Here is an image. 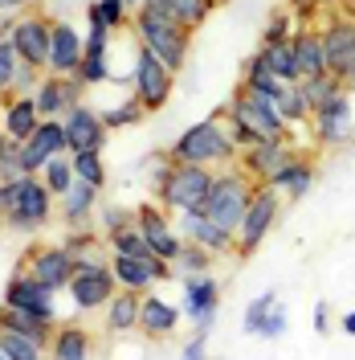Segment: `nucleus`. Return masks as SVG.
Listing matches in <instances>:
<instances>
[{
    "label": "nucleus",
    "instance_id": "12",
    "mask_svg": "<svg viewBox=\"0 0 355 360\" xmlns=\"http://www.w3.org/2000/svg\"><path fill=\"white\" fill-rule=\"evenodd\" d=\"M66 295L74 299L78 311H102L119 295V283H114V270L111 262H98V266H78L74 278H69Z\"/></svg>",
    "mask_w": 355,
    "mask_h": 360
},
{
    "label": "nucleus",
    "instance_id": "5",
    "mask_svg": "<svg viewBox=\"0 0 355 360\" xmlns=\"http://www.w3.org/2000/svg\"><path fill=\"white\" fill-rule=\"evenodd\" d=\"M168 156L176 164H196V168L221 172L229 164H237V143H233V135H229L221 115H213V119H200L192 127H184L180 139L168 148Z\"/></svg>",
    "mask_w": 355,
    "mask_h": 360
},
{
    "label": "nucleus",
    "instance_id": "26",
    "mask_svg": "<svg viewBox=\"0 0 355 360\" xmlns=\"http://www.w3.org/2000/svg\"><path fill=\"white\" fill-rule=\"evenodd\" d=\"M311 184H314V160L307 156V152H294V156L282 164V172L269 180V188L282 197V201H302L307 193H311Z\"/></svg>",
    "mask_w": 355,
    "mask_h": 360
},
{
    "label": "nucleus",
    "instance_id": "2",
    "mask_svg": "<svg viewBox=\"0 0 355 360\" xmlns=\"http://www.w3.org/2000/svg\"><path fill=\"white\" fill-rule=\"evenodd\" d=\"M131 33H135V41H139V49L156 53L172 74H180V70L188 66L192 29H184V25L172 21L168 13H159L152 0H143V4L131 13Z\"/></svg>",
    "mask_w": 355,
    "mask_h": 360
},
{
    "label": "nucleus",
    "instance_id": "21",
    "mask_svg": "<svg viewBox=\"0 0 355 360\" xmlns=\"http://www.w3.org/2000/svg\"><path fill=\"white\" fill-rule=\"evenodd\" d=\"M323 33V49H327V74H343V66L351 62L355 53V13H335L327 17V25L319 29Z\"/></svg>",
    "mask_w": 355,
    "mask_h": 360
},
{
    "label": "nucleus",
    "instance_id": "18",
    "mask_svg": "<svg viewBox=\"0 0 355 360\" xmlns=\"http://www.w3.org/2000/svg\"><path fill=\"white\" fill-rule=\"evenodd\" d=\"M135 225L143 229V238H147V246L156 250V258H163V262H176V254L184 250V238H180L176 221H172V217H168L156 201L135 209Z\"/></svg>",
    "mask_w": 355,
    "mask_h": 360
},
{
    "label": "nucleus",
    "instance_id": "50",
    "mask_svg": "<svg viewBox=\"0 0 355 360\" xmlns=\"http://www.w3.org/2000/svg\"><path fill=\"white\" fill-rule=\"evenodd\" d=\"M45 74L41 70H33V66H17V74H13V86H8V98H25V94H33L37 90V82H41Z\"/></svg>",
    "mask_w": 355,
    "mask_h": 360
},
{
    "label": "nucleus",
    "instance_id": "31",
    "mask_svg": "<svg viewBox=\"0 0 355 360\" xmlns=\"http://www.w3.org/2000/svg\"><path fill=\"white\" fill-rule=\"evenodd\" d=\"M62 246L69 250L74 266H98V262H111V246H107V238L94 233V225H86V229H69L66 238H62Z\"/></svg>",
    "mask_w": 355,
    "mask_h": 360
},
{
    "label": "nucleus",
    "instance_id": "8",
    "mask_svg": "<svg viewBox=\"0 0 355 360\" xmlns=\"http://www.w3.org/2000/svg\"><path fill=\"white\" fill-rule=\"evenodd\" d=\"M172 86H176V74L159 62L156 53L147 49H135V66H131V94L139 98V107L147 115H156L168 107L172 98Z\"/></svg>",
    "mask_w": 355,
    "mask_h": 360
},
{
    "label": "nucleus",
    "instance_id": "47",
    "mask_svg": "<svg viewBox=\"0 0 355 360\" xmlns=\"http://www.w3.org/2000/svg\"><path fill=\"white\" fill-rule=\"evenodd\" d=\"M17 176H25L21 172V139L0 131V184L4 180H17Z\"/></svg>",
    "mask_w": 355,
    "mask_h": 360
},
{
    "label": "nucleus",
    "instance_id": "27",
    "mask_svg": "<svg viewBox=\"0 0 355 360\" xmlns=\"http://www.w3.org/2000/svg\"><path fill=\"white\" fill-rule=\"evenodd\" d=\"M290 41H294V58H298V82L327 74V49H323V33L314 25H298Z\"/></svg>",
    "mask_w": 355,
    "mask_h": 360
},
{
    "label": "nucleus",
    "instance_id": "60",
    "mask_svg": "<svg viewBox=\"0 0 355 360\" xmlns=\"http://www.w3.org/2000/svg\"><path fill=\"white\" fill-rule=\"evenodd\" d=\"M0 360H8V356H4V348H0Z\"/></svg>",
    "mask_w": 355,
    "mask_h": 360
},
{
    "label": "nucleus",
    "instance_id": "48",
    "mask_svg": "<svg viewBox=\"0 0 355 360\" xmlns=\"http://www.w3.org/2000/svg\"><path fill=\"white\" fill-rule=\"evenodd\" d=\"M294 17H290L286 8H278V13H269V21L266 29H262V45H278V41H290L294 37Z\"/></svg>",
    "mask_w": 355,
    "mask_h": 360
},
{
    "label": "nucleus",
    "instance_id": "40",
    "mask_svg": "<svg viewBox=\"0 0 355 360\" xmlns=\"http://www.w3.org/2000/svg\"><path fill=\"white\" fill-rule=\"evenodd\" d=\"M298 86H302V94H307V103H311V115L319 111V107H327L331 98H339V94H343V82H339L335 74H319V78H302Z\"/></svg>",
    "mask_w": 355,
    "mask_h": 360
},
{
    "label": "nucleus",
    "instance_id": "22",
    "mask_svg": "<svg viewBox=\"0 0 355 360\" xmlns=\"http://www.w3.org/2000/svg\"><path fill=\"white\" fill-rule=\"evenodd\" d=\"M82 53H86V37L69 21H53V45H49V70L45 74L74 78L78 66H82Z\"/></svg>",
    "mask_w": 355,
    "mask_h": 360
},
{
    "label": "nucleus",
    "instance_id": "20",
    "mask_svg": "<svg viewBox=\"0 0 355 360\" xmlns=\"http://www.w3.org/2000/svg\"><path fill=\"white\" fill-rule=\"evenodd\" d=\"M294 152H298V148H294V139H262V143L245 148L241 156H237V164H241L257 184H269V180L282 172V164H286Z\"/></svg>",
    "mask_w": 355,
    "mask_h": 360
},
{
    "label": "nucleus",
    "instance_id": "4",
    "mask_svg": "<svg viewBox=\"0 0 355 360\" xmlns=\"http://www.w3.org/2000/svg\"><path fill=\"white\" fill-rule=\"evenodd\" d=\"M213 168H196V164H176L172 156L159 160V172L152 176L156 188V205L172 209V213H204V201L213 193Z\"/></svg>",
    "mask_w": 355,
    "mask_h": 360
},
{
    "label": "nucleus",
    "instance_id": "6",
    "mask_svg": "<svg viewBox=\"0 0 355 360\" xmlns=\"http://www.w3.org/2000/svg\"><path fill=\"white\" fill-rule=\"evenodd\" d=\"M253 193H257V180L249 176L241 164H229V168H221V172L213 176V193H208V201H204V217L213 225H221L225 233L237 238V225H241L245 209L253 201Z\"/></svg>",
    "mask_w": 355,
    "mask_h": 360
},
{
    "label": "nucleus",
    "instance_id": "54",
    "mask_svg": "<svg viewBox=\"0 0 355 360\" xmlns=\"http://www.w3.org/2000/svg\"><path fill=\"white\" fill-rule=\"evenodd\" d=\"M314 332H319V336H327V328H331V307H327V303H314Z\"/></svg>",
    "mask_w": 355,
    "mask_h": 360
},
{
    "label": "nucleus",
    "instance_id": "46",
    "mask_svg": "<svg viewBox=\"0 0 355 360\" xmlns=\"http://www.w3.org/2000/svg\"><path fill=\"white\" fill-rule=\"evenodd\" d=\"M274 303H278V295L274 291H262L257 299H249V307H245V315H241V328L249 332V336L262 332V323H266V315L274 311Z\"/></svg>",
    "mask_w": 355,
    "mask_h": 360
},
{
    "label": "nucleus",
    "instance_id": "23",
    "mask_svg": "<svg viewBox=\"0 0 355 360\" xmlns=\"http://www.w3.org/2000/svg\"><path fill=\"white\" fill-rule=\"evenodd\" d=\"M176 229L184 242L208 250L213 258H229L233 254V233H225L221 225H213L204 213H176Z\"/></svg>",
    "mask_w": 355,
    "mask_h": 360
},
{
    "label": "nucleus",
    "instance_id": "37",
    "mask_svg": "<svg viewBox=\"0 0 355 360\" xmlns=\"http://www.w3.org/2000/svg\"><path fill=\"white\" fill-rule=\"evenodd\" d=\"M262 66L269 74H278L282 82H298V58H294V41H278V45H262L257 49Z\"/></svg>",
    "mask_w": 355,
    "mask_h": 360
},
{
    "label": "nucleus",
    "instance_id": "10",
    "mask_svg": "<svg viewBox=\"0 0 355 360\" xmlns=\"http://www.w3.org/2000/svg\"><path fill=\"white\" fill-rule=\"evenodd\" d=\"M180 311L184 319H192L196 332H213L217 311H221V283L213 278V270L180 278Z\"/></svg>",
    "mask_w": 355,
    "mask_h": 360
},
{
    "label": "nucleus",
    "instance_id": "9",
    "mask_svg": "<svg viewBox=\"0 0 355 360\" xmlns=\"http://www.w3.org/2000/svg\"><path fill=\"white\" fill-rule=\"evenodd\" d=\"M8 45L17 49V58H21L25 66L45 74L49 70V45H53V17H45V13H21V17H13Z\"/></svg>",
    "mask_w": 355,
    "mask_h": 360
},
{
    "label": "nucleus",
    "instance_id": "58",
    "mask_svg": "<svg viewBox=\"0 0 355 360\" xmlns=\"http://www.w3.org/2000/svg\"><path fill=\"white\" fill-rule=\"evenodd\" d=\"M8 25H13V17H0V41L8 37Z\"/></svg>",
    "mask_w": 355,
    "mask_h": 360
},
{
    "label": "nucleus",
    "instance_id": "53",
    "mask_svg": "<svg viewBox=\"0 0 355 360\" xmlns=\"http://www.w3.org/2000/svg\"><path fill=\"white\" fill-rule=\"evenodd\" d=\"M180 360H208V332H192V340L180 348Z\"/></svg>",
    "mask_w": 355,
    "mask_h": 360
},
{
    "label": "nucleus",
    "instance_id": "30",
    "mask_svg": "<svg viewBox=\"0 0 355 360\" xmlns=\"http://www.w3.org/2000/svg\"><path fill=\"white\" fill-rule=\"evenodd\" d=\"M0 328L4 332H17V336H29L37 344H53V332H58V319H45L37 311H17V307H0Z\"/></svg>",
    "mask_w": 355,
    "mask_h": 360
},
{
    "label": "nucleus",
    "instance_id": "38",
    "mask_svg": "<svg viewBox=\"0 0 355 360\" xmlns=\"http://www.w3.org/2000/svg\"><path fill=\"white\" fill-rule=\"evenodd\" d=\"M278 111H282V119H286L290 131H302V127L311 123V103H307V94H302L298 82H286L282 98H278Z\"/></svg>",
    "mask_w": 355,
    "mask_h": 360
},
{
    "label": "nucleus",
    "instance_id": "29",
    "mask_svg": "<svg viewBox=\"0 0 355 360\" xmlns=\"http://www.w3.org/2000/svg\"><path fill=\"white\" fill-rule=\"evenodd\" d=\"M58 205H62V221H66L69 229H86V225H94V217H98V188L74 180V188H69L66 197H58Z\"/></svg>",
    "mask_w": 355,
    "mask_h": 360
},
{
    "label": "nucleus",
    "instance_id": "19",
    "mask_svg": "<svg viewBox=\"0 0 355 360\" xmlns=\"http://www.w3.org/2000/svg\"><path fill=\"white\" fill-rule=\"evenodd\" d=\"M33 103L41 119H62L66 111H74L78 103H86V86L78 78H58V74H45L37 90H33Z\"/></svg>",
    "mask_w": 355,
    "mask_h": 360
},
{
    "label": "nucleus",
    "instance_id": "35",
    "mask_svg": "<svg viewBox=\"0 0 355 360\" xmlns=\"http://www.w3.org/2000/svg\"><path fill=\"white\" fill-rule=\"evenodd\" d=\"M241 90H249V94H262V98H282V90H286V82L278 78V74H269L266 66H262V58L253 53L249 62H245V74H241Z\"/></svg>",
    "mask_w": 355,
    "mask_h": 360
},
{
    "label": "nucleus",
    "instance_id": "16",
    "mask_svg": "<svg viewBox=\"0 0 355 360\" xmlns=\"http://www.w3.org/2000/svg\"><path fill=\"white\" fill-rule=\"evenodd\" d=\"M33 278H41L45 287H53V291H66L69 278H74V258H69V250L62 242H49V246H33L25 250V266Z\"/></svg>",
    "mask_w": 355,
    "mask_h": 360
},
{
    "label": "nucleus",
    "instance_id": "41",
    "mask_svg": "<svg viewBox=\"0 0 355 360\" xmlns=\"http://www.w3.org/2000/svg\"><path fill=\"white\" fill-rule=\"evenodd\" d=\"M0 348H4L8 360H49L45 344H37L29 336H17V332H4V328H0Z\"/></svg>",
    "mask_w": 355,
    "mask_h": 360
},
{
    "label": "nucleus",
    "instance_id": "42",
    "mask_svg": "<svg viewBox=\"0 0 355 360\" xmlns=\"http://www.w3.org/2000/svg\"><path fill=\"white\" fill-rule=\"evenodd\" d=\"M213 262H217V258H213L208 250L184 242V250H180L176 262H172V270H176V283H180V278H188V274H208V270H213Z\"/></svg>",
    "mask_w": 355,
    "mask_h": 360
},
{
    "label": "nucleus",
    "instance_id": "57",
    "mask_svg": "<svg viewBox=\"0 0 355 360\" xmlns=\"http://www.w3.org/2000/svg\"><path fill=\"white\" fill-rule=\"evenodd\" d=\"M343 332H347V336H355V311L343 315Z\"/></svg>",
    "mask_w": 355,
    "mask_h": 360
},
{
    "label": "nucleus",
    "instance_id": "11",
    "mask_svg": "<svg viewBox=\"0 0 355 360\" xmlns=\"http://www.w3.org/2000/svg\"><path fill=\"white\" fill-rule=\"evenodd\" d=\"M307 127H311L319 148H339V143L355 139V94L343 90L339 98H331L327 107H319V111L311 115Z\"/></svg>",
    "mask_w": 355,
    "mask_h": 360
},
{
    "label": "nucleus",
    "instance_id": "59",
    "mask_svg": "<svg viewBox=\"0 0 355 360\" xmlns=\"http://www.w3.org/2000/svg\"><path fill=\"white\" fill-rule=\"evenodd\" d=\"M139 4H143V0H127V8H131V13H135V8H139Z\"/></svg>",
    "mask_w": 355,
    "mask_h": 360
},
{
    "label": "nucleus",
    "instance_id": "3",
    "mask_svg": "<svg viewBox=\"0 0 355 360\" xmlns=\"http://www.w3.org/2000/svg\"><path fill=\"white\" fill-rule=\"evenodd\" d=\"M53 205L58 197L45 188L41 176H17L0 184V221L8 225L13 233H37L53 221Z\"/></svg>",
    "mask_w": 355,
    "mask_h": 360
},
{
    "label": "nucleus",
    "instance_id": "56",
    "mask_svg": "<svg viewBox=\"0 0 355 360\" xmlns=\"http://www.w3.org/2000/svg\"><path fill=\"white\" fill-rule=\"evenodd\" d=\"M339 82H343V90H351V94H355V53H351V62L343 66V74H339Z\"/></svg>",
    "mask_w": 355,
    "mask_h": 360
},
{
    "label": "nucleus",
    "instance_id": "34",
    "mask_svg": "<svg viewBox=\"0 0 355 360\" xmlns=\"http://www.w3.org/2000/svg\"><path fill=\"white\" fill-rule=\"evenodd\" d=\"M159 13H168L172 21H180L184 29H200V25L213 17V0H152Z\"/></svg>",
    "mask_w": 355,
    "mask_h": 360
},
{
    "label": "nucleus",
    "instance_id": "52",
    "mask_svg": "<svg viewBox=\"0 0 355 360\" xmlns=\"http://www.w3.org/2000/svg\"><path fill=\"white\" fill-rule=\"evenodd\" d=\"M286 323H290L286 307H282V303H274V311L266 315V323H262V332H257V336H262V340H278L282 332H286Z\"/></svg>",
    "mask_w": 355,
    "mask_h": 360
},
{
    "label": "nucleus",
    "instance_id": "32",
    "mask_svg": "<svg viewBox=\"0 0 355 360\" xmlns=\"http://www.w3.org/2000/svg\"><path fill=\"white\" fill-rule=\"evenodd\" d=\"M94 356V340H90L86 328L78 323H62L53 332V344H49V360H90Z\"/></svg>",
    "mask_w": 355,
    "mask_h": 360
},
{
    "label": "nucleus",
    "instance_id": "55",
    "mask_svg": "<svg viewBox=\"0 0 355 360\" xmlns=\"http://www.w3.org/2000/svg\"><path fill=\"white\" fill-rule=\"evenodd\" d=\"M29 4H33V0H0V17H8V13H29Z\"/></svg>",
    "mask_w": 355,
    "mask_h": 360
},
{
    "label": "nucleus",
    "instance_id": "49",
    "mask_svg": "<svg viewBox=\"0 0 355 360\" xmlns=\"http://www.w3.org/2000/svg\"><path fill=\"white\" fill-rule=\"evenodd\" d=\"M98 225H102V233L111 238V233H119V229L135 225V213H127L123 205H102V209H98Z\"/></svg>",
    "mask_w": 355,
    "mask_h": 360
},
{
    "label": "nucleus",
    "instance_id": "43",
    "mask_svg": "<svg viewBox=\"0 0 355 360\" xmlns=\"http://www.w3.org/2000/svg\"><path fill=\"white\" fill-rule=\"evenodd\" d=\"M74 164V176L90 184V188H98L102 193V184H107V164H102V152H78V156H69Z\"/></svg>",
    "mask_w": 355,
    "mask_h": 360
},
{
    "label": "nucleus",
    "instance_id": "24",
    "mask_svg": "<svg viewBox=\"0 0 355 360\" xmlns=\"http://www.w3.org/2000/svg\"><path fill=\"white\" fill-rule=\"evenodd\" d=\"M180 319H184L180 303H172V299H163V295H156V291L143 295V303H139V332H143L147 340L176 336Z\"/></svg>",
    "mask_w": 355,
    "mask_h": 360
},
{
    "label": "nucleus",
    "instance_id": "36",
    "mask_svg": "<svg viewBox=\"0 0 355 360\" xmlns=\"http://www.w3.org/2000/svg\"><path fill=\"white\" fill-rule=\"evenodd\" d=\"M86 25H98L107 33H119V29L131 25V8H127V0H90Z\"/></svg>",
    "mask_w": 355,
    "mask_h": 360
},
{
    "label": "nucleus",
    "instance_id": "61",
    "mask_svg": "<svg viewBox=\"0 0 355 360\" xmlns=\"http://www.w3.org/2000/svg\"><path fill=\"white\" fill-rule=\"evenodd\" d=\"M213 4H225V0H213Z\"/></svg>",
    "mask_w": 355,
    "mask_h": 360
},
{
    "label": "nucleus",
    "instance_id": "45",
    "mask_svg": "<svg viewBox=\"0 0 355 360\" xmlns=\"http://www.w3.org/2000/svg\"><path fill=\"white\" fill-rule=\"evenodd\" d=\"M98 115H102V123H107V131H114V127H135V123H143V107H139V98H127V103H114V107H98Z\"/></svg>",
    "mask_w": 355,
    "mask_h": 360
},
{
    "label": "nucleus",
    "instance_id": "44",
    "mask_svg": "<svg viewBox=\"0 0 355 360\" xmlns=\"http://www.w3.org/2000/svg\"><path fill=\"white\" fill-rule=\"evenodd\" d=\"M41 180H45V188L53 193V197H66L69 188H74V164H69V156H53L49 164L41 168Z\"/></svg>",
    "mask_w": 355,
    "mask_h": 360
},
{
    "label": "nucleus",
    "instance_id": "1",
    "mask_svg": "<svg viewBox=\"0 0 355 360\" xmlns=\"http://www.w3.org/2000/svg\"><path fill=\"white\" fill-rule=\"evenodd\" d=\"M225 127L233 135V143H237V156H241L245 148H253V143H262V139H294V131L286 127V119L278 111V103L274 98H262V94H249V90H233V98H229V107L221 111Z\"/></svg>",
    "mask_w": 355,
    "mask_h": 360
},
{
    "label": "nucleus",
    "instance_id": "28",
    "mask_svg": "<svg viewBox=\"0 0 355 360\" xmlns=\"http://www.w3.org/2000/svg\"><path fill=\"white\" fill-rule=\"evenodd\" d=\"M37 127H41V111H37L33 94H25V98H4V111H0V131L25 143V139L37 131Z\"/></svg>",
    "mask_w": 355,
    "mask_h": 360
},
{
    "label": "nucleus",
    "instance_id": "39",
    "mask_svg": "<svg viewBox=\"0 0 355 360\" xmlns=\"http://www.w3.org/2000/svg\"><path fill=\"white\" fill-rule=\"evenodd\" d=\"M107 246H111V258H156V250L147 246V238H143L139 225H127V229L111 233Z\"/></svg>",
    "mask_w": 355,
    "mask_h": 360
},
{
    "label": "nucleus",
    "instance_id": "7",
    "mask_svg": "<svg viewBox=\"0 0 355 360\" xmlns=\"http://www.w3.org/2000/svg\"><path fill=\"white\" fill-rule=\"evenodd\" d=\"M282 205H286V201H282L269 184H257V193H253V201H249L241 225H237V238H233V254H237V258L257 254V246L266 242V233L274 229V221H278Z\"/></svg>",
    "mask_w": 355,
    "mask_h": 360
},
{
    "label": "nucleus",
    "instance_id": "25",
    "mask_svg": "<svg viewBox=\"0 0 355 360\" xmlns=\"http://www.w3.org/2000/svg\"><path fill=\"white\" fill-rule=\"evenodd\" d=\"M82 86H102V82H111V33L107 29H98V25H90L86 33V53H82V66L74 74Z\"/></svg>",
    "mask_w": 355,
    "mask_h": 360
},
{
    "label": "nucleus",
    "instance_id": "33",
    "mask_svg": "<svg viewBox=\"0 0 355 360\" xmlns=\"http://www.w3.org/2000/svg\"><path fill=\"white\" fill-rule=\"evenodd\" d=\"M139 303H143V295L135 291H119L102 307L107 311V332H114V336H127V332H135L139 328Z\"/></svg>",
    "mask_w": 355,
    "mask_h": 360
},
{
    "label": "nucleus",
    "instance_id": "51",
    "mask_svg": "<svg viewBox=\"0 0 355 360\" xmlns=\"http://www.w3.org/2000/svg\"><path fill=\"white\" fill-rule=\"evenodd\" d=\"M17 66H21V58H17V49L8 45V37L0 41V98L8 94V86H13V74H17Z\"/></svg>",
    "mask_w": 355,
    "mask_h": 360
},
{
    "label": "nucleus",
    "instance_id": "17",
    "mask_svg": "<svg viewBox=\"0 0 355 360\" xmlns=\"http://www.w3.org/2000/svg\"><path fill=\"white\" fill-rule=\"evenodd\" d=\"M62 127H66V139H69V156H78V152H102L107 148V123H102V115L98 107H90V103H78L74 111L62 115Z\"/></svg>",
    "mask_w": 355,
    "mask_h": 360
},
{
    "label": "nucleus",
    "instance_id": "15",
    "mask_svg": "<svg viewBox=\"0 0 355 360\" xmlns=\"http://www.w3.org/2000/svg\"><path fill=\"white\" fill-rule=\"evenodd\" d=\"M111 270L119 291H135V295H147L156 283H176V270L163 258H111Z\"/></svg>",
    "mask_w": 355,
    "mask_h": 360
},
{
    "label": "nucleus",
    "instance_id": "14",
    "mask_svg": "<svg viewBox=\"0 0 355 360\" xmlns=\"http://www.w3.org/2000/svg\"><path fill=\"white\" fill-rule=\"evenodd\" d=\"M53 156H69V139L62 119H41V127L21 143V172L25 176H41V168Z\"/></svg>",
    "mask_w": 355,
    "mask_h": 360
},
{
    "label": "nucleus",
    "instance_id": "13",
    "mask_svg": "<svg viewBox=\"0 0 355 360\" xmlns=\"http://www.w3.org/2000/svg\"><path fill=\"white\" fill-rule=\"evenodd\" d=\"M0 307H17V311H37L45 319H58V291L45 287L41 278H33L29 270H17L8 283H4V295H0Z\"/></svg>",
    "mask_w": 355,
    "mask_h": 360
}]
</instances>
